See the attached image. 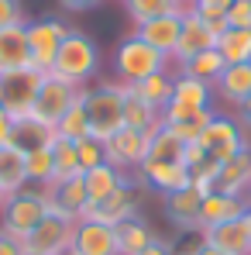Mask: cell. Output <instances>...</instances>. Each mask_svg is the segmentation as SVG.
<instances>
[{
	"mask_svg": "<svg viewBox=\"0 0 251 255\" xmlns=\"http://www.w3.org/2000/svg\"><path fill=\"white\" fill-rule=\"evenodd\" d=\"M100 69V48L96 42L83 35V31H69V38L59 45V55H55V66H52V76L66 80L73 86H86Z\"/></svg>",
	"mask_w": 251,
	"mask_h": 255,
	"instance_id": "cell-1",
	"label": "cell"
},
{
	"mask_svg": "<svg viewBox=\"0 0 251 255\" xmlns=\"http://www.w3.org/2000/svg\"><path fill=\"white\" fill-rule=\"evenodd\" d=\"M168 62H172L168 55H162L159 48H152V45L134 31L114 52V76H117V83H141L145 76L168 69Z\"/></svg>",
	"mask_w": 251,
	"mask_h": 255,
	"instance_id": "cell-2",
	"label": "cell"
},
{
	"mask_svg": "<svg viewBox=\"0 0 251 255\" xmlns=\"http://www.w3.org/2000/svg\"><path fill=\"white\" fill-rule=\"evenodd\" d=\"M86 114H89V134L107 141L114 131L124 128V93L121 83H100L86 90Z\"/></svg>",
	"mask_w": 251,
	"mask_h": 255,
	"instance_id": "cell-3",
	"label": "cell"
},
{
	"mask_svg": "<svg viewBox=\"0 0 251 255\" xmlns=\"http://www.w3.org/2000/svg\"><path fill=\"white\" fill-rule=\"evenodd\" d=\"M45 217H48V197H45V190H31L28 186V190L7 197V204L0 211V228L7 235H14V238L24 242Z\"/></svg>",
	"mask_w": 251,
	"mask_h": 255,
	"instance_id": "cell-4",
	"label": "cell"
},
{
	"mask_svg": "<svg viewBox=\"0 0 251 255\" xmlns=\"http://www.w3.org/2000/svg\"><path fill=\"white\" fill-rule=\"evenodd\" d=\"M196 145L207 152L213 162H227V159H234L238 152H245L251 141H248V131L238 125V118L234 114H213L210 118V125L203 128V134L196 138Z\"/></svg>",
	"mask_w": 251,
	"mask_h": 255,
	"instance_id": "cell-5",
	"label": "cell"
},
{
	"mask_svg": "<svg viewBox=\"0 0 251 255\" xmlns=\"http://www.w3.org/2000/svg\"><path fill=\"white\" fill-rule=\"evenodd\" d=\"M28 28V48H31V69L35 73H52L55 66V55H59V45L69 38V24L62 17H38Z\"/></svg>",
	"mask_w": 251,
	"mask_h": 255,
	"instance_id": "cell-6",
	"label": "cell"
},
{
	"mask_svg": "<svg viewBox=\"0 0 251 255\" xmlns=\"http://www.w3.org/2000/svg\"><path fill=\"white\" fill-rule=\"evenodd\" d=\"M152 134H155V131H134V128H121V131H114V134L103 141V148H107V162H110L114 169H121V172L138 169V166L148 159Z\"/></svg>",
	"mask_w": 251,
	"mask_h": 255,
	"instance_id": "cell-7",
	"label": "cell"
},
{
	"mask_svg": "<svg viewBox=\"0 0 251 255\" xmlns=\"http://www.w3.org/2000/svg\"><path fill=\"white\" fill-rule=\"evenodd\" d=\"M45 73L35 69H17V73H3L0 76V100H3V111L10 118H21V114H31L35 107V97L42 90Z\"/></svg>",
	"mask_w": 251,
	"mask_h": 255,
	"instance_id": "cell-8",
	"label": "cell"
},
{
	"mask_svg": "<svg viewBox=\"0 0 251 255\" xmlns=\"http://www.w3.org/2000/svg\"><path fill=\"white\" fill-rule=\"evenodd\" d=\"M73 235H76V221H66L59 214H48L42 224L24 238V252L28 255H69Z\"/></svg>",
	"mask_w": 251,
	"mask_h": 255,
	"instance_id": "cell-9",
	"label": "cell"
},
{
	"mask_svg": "<svg viewBox=\"0 0 251 255\" xmlns=\"http://www.w3.org/2000/svg\"><path fill=\"white\" fill-rule=\"evenodd\" d=\"M83 90L86 86H73V83H66V80H59V76H52V73H45L42 90H38V97H35L31 114H38V118L48 121V125H59V118L80 100Z\"/></svg>",
	"mask_w": 251,
	"mask_h": 255,
	"instance_id": "cell-10",
	"label": "cell"
},
{
	"mask_svg": "<svg viewBox=\"0 0 251 255\" xmlns=\"http://www.w3.org/2000/svg\"><path fill=\"white\" fill-rule=\"evenodd\" d=\"M138 207H141L138 186L127 179V183H121L110 197H103L100 204H89L83 221H100V224L117 228V224H124V221H131V217H138Z\"/></svg>",
	"mask_w": 251,
	"mask_h": 255,
	"instance_id": "cell-11",
	"label": "cell"
},
{
	"mask_svg": "<svg viewBox=\"0 0 251 255\" xmlns=\"http://www.w3.org/2000/svg\"><path fill=\"white\" fill-rule=\"evenodd\" d=\"M48 197V214H59L66 221H83L86 207H89V197H86V183L83 176L76 179H66V183H52L45 190Z\"/></svg>",
	"mask_w": 251,
	"mask_h": 255,
	"instance_id": "cell-12",
	"label": "cell"
},
{
	"mask_svg": "<svg viewBox=\"0 0 251 255\" xmlns=\"http://www.w3.org/2000/svg\"><path fill=\"white\" fill-rule=\"evenodd\" d=\"M207 48H217V35L200 21V14H196L193 7H186V10H182V35H179V45H175V52H172V62L182 66V62H189L193 55H200V52H207Z\"/></svg>",
	"mask_w": 251,
	"mask_h": 255,
	"instance_id": "cell-13",
	"label": "cell"
},
{
	"mask_svg": "<svg viewBox=\"0 0 251 255\" xmlns=\"http://www.w3.org/2000/svg\"><path fill=\"white\" fill-rule=\"evenodd\" d=\"M69 255H121L114 228L100 224V221H76V235H73Z\"/></svg>",
	"mask_w": 251,
	"mask_h": 255,
	"instance_id": "cell-14",
	"label": "cell"
},
{
	"mask_svg": "<svg viewBox=\"0 0 251 255\" xmlns=\"http://www.w3.org/2000/svg\"><path fill=\"white\" fill-rule=\"evenodd\" d=\"M138 176H141L145 186H152V190H159L166 197L189 186V169L182 162H155V159H145L138 166Z\"/></svg>",
	"mask_w": 251,
	"mask_h": 255,
	"instance_id": "cell-15",
	"label": "cell"
},
{
	"mask_svg": "<svg viewBox=\"0 0 251 255\" xmlns=\"http://www.w3.org/2000/svg\"><path fill=\"white\" fill-rule=\"evenodd\" d=\"M248 190H251V145L245 152H238L234 159H227L217 172V183H213V193H227V197L248 200Z\"/></svg>",
	"mask_w": 251,
	"mask_h": 255,
	"instance_id": "cell-16",
	"label": "cell"
},
{
	"mask_svg": "<svg viewBox=\"0 0 251 255\" xmlns=\"http://www.w3.org/2000/svg\"><path fill=\"white\" fill-rule=\"evenodd\" d=\"M59 141V131L55 125L42 121L38 114H21L14 118V145L21 152H35V148H52Z\"/></svg>",
	"mask_w": 251,
	"mask_h": 255,
	"instance_id": "cell-17",
	"label": "cell"
},
{
	"mask_svg": "<svg viewBox=\"0 0 251 255\" xmlns=\"http://www.w3.org/2000/svg\"><path fill=\"white\" fill-rule=\"evenodd\" d=\"M134 31L152 45V48H159L162 55L172 59V52H175V45H179V35H182V10L166 14V17H155V21H148V24H138Z\"/></svg>",
	"mask_w": 251,
	"mask_h": 255,
	"instance_id": "cell-18",
	"label": "cell"
},
{
	"mask_svg": "<svg viewBox=\"0 0 251 255\" xmlns=\"http://www.w3.org/2000/svg\"><path fill=\"white\" fill-rule=\"evenodd\" d=\"M17 69H31V48H28V28L24 24L0 31V76L17 73Z\"/></svg>",
	"mask_w": 251,
	"mask_h": 255,
	"instance_id": "cell-19",
	"label": "cell"
},
{
	"mask_svg": "<svg viewBox=\"0 0 251 255\" xmlns=\"http://www.w3.org/2000/svg\"><path fill=\"white\" fill-rule=\"evenodd\" d=\"M203 238H207L210 249H220L224 255H251V238H248V228H245L241 217L203 228Z\"/></svg>",
	"mask_w": 251,
	"mask_h": 255,
	"instance_id": "cell-20",
	"label": "cell"
},
{
	"mask_svg": "<svg viewBox=\"0 0 251 255\" xmlns=\"http://www.w3.org/2000/svg\"><path fill=\"white\" fill-rule=\"evenodd\" d=\"M200 204H203V193L196 186H186V190L166 197V217L175 224V231L200 228Z\"/></svg>",
	"mask_w": 251,
	"mask_h": 255,
	"instance_id": "cell-21",
	"label": "cell"
},
{
	"mask_svg": "<svg viewBox=\"0 0 251 255\" xmlns=\"http://www.w3.org/2000/svg\"><path fill=\"white\" fill-rule=\"evenodd\" d=\"M245 211H248V200H245V197L203 193V204H200V228H213V224H224V221H238Z\"/></svg>",
	"mask_w": 251,
	"mask_h": 255,
	"instance_id": "cell-22",
	"label": "cell"
},
{
	"mask_svg": "<svg viewBox=\"0 0 251 255\" xmlns=\"http://www.w3.org/2000/svg\"><path fill=\"white\" fill-rule=\"evenodd\" d=\"M213 93L220 100H227L234 111L251 97V62H238V66H227L224 76L213 83Z\"/></svg>",
	"mask_w": 251,
	"mask_h": 255,
	"instance_id": "cell-23",
	"label": "cell"
},
{
	"mask_svg": "<svg viewBox=\"0 0 251 255\" xmlns=\"http://www.w3.org/2000/svg\"><path fill=\"white\" fill-rule=\"evenodd\" d=\"M0 190L7 197L28 190V162H24V152L17 145H3L0 148Z\"/></svg>",
	"mask_w": 251,
	"mask_h": 255,
	"instance_id": "cell-24",
	"label": "cell"
},
{
	"mask_svg": "<svg viewBox=\"0 0 251 255\" xmlns=\"http://www.w3.org/2000/svg\"><path fill=\"white\" fill-rule=\"evenodd\" d=\"M148 107H155L159 114L166 111L168 104H172V93H175V73H168V69H162V73H152V76H145L141 83H127Z\"/></svg>",
	"mask_w": 251,
	"mask_h": 255,
	"instance_id": "cell-25",
	"label": "cell"
},
{
	"mask_svg": "<svg viewBox=\"0 0 251 255\" xmlns=\"http://www.w3.org/2000/svg\"><path fill=\"white\" fill-rule=\"evenodd\" d=\"M114 235H117V252L121 255H141L155 238H159V235L152 231V224L141 221V217H131L124 224H117Z\"/></svg>",
	"mask_w": 251,
	"mask_h": 255,
	"instance_id": "cell-26",
	"label": "cell"
},
{
	"mask_svg": "<svg viewBox=\"0 0 251 255\" xmlns=\"http://www.w3.org/2000/svg\"><path fill=\"white\" fill-rule=\"evenodd\" d=\"M121 93H124V128H134V131H155L162 125V114L155 107H148L127 83H121Z\"/></svg>",
	"mask_w": 251,
	"mask_h": 255,
	"instance_id": "cell-27",
	"label": "cell"
},
{
	"mask_svg": "<svg viewBox=\"0 0 251 255\" xmlns=\"http://www.w3.org/2000/svg\"><path fill=\"white\" fill-rule=\"evenodd\" d=\"M83 183H86V197H89V204H100V200L110 197L121 183H127V172L114 169L110 162H103V166H96V169L83 172Z\"/></svg>",
	"mask_w": 251,
	"mask_h": 255,
	"instance_id": "cell-28",
	"label": "cell"
},
{
	"mask_svg": "<svg viewBox=\"0 0 251 255\" xmlns=\"http://www.w3.org/2000/svg\"><path fill=\"white\" fill-rule=\"evenodd\" d=\"M213 97L217 93H213L210 83H200V80H193L186 73H175V93H172L175 104H186V107H196V111H210Z\"/></svg>",
	"mask_w": 251,
	"mask_h": 255,
	"instance_id": "cell-29",
	"label": "cell"
},
{
	"mask_svg": "<svg viewBox=\"0 0 251 255\" xmlns=\"http://www.w3.org/2000/svg\"><path fill=\"white\" fill-rule=\"evenodd\" d=\"M224 69H227V62H224V55L217 48H207V52H200V55H193L189 62L179 66V73H186V76H193L200 83H210V86L224 76Z\"/></svg>",
	"mask_w": 251,
	"mask_h": 255,
	"instance_id": "cell-30",
	"label": "cell"
},
{
	"mask_svg": "<svg viewBox=\"0 0 251 255\" xmlns=\"http://www.w3.org/2000/svg\"><path fill=\"white\" fill-rule=\"evenodd\" d=\"M217 52L224 55L227 66L251 62V28H227V31L217 38Z\"/></svg>",
	"mask_w": 251,
	"mask_h": 255,
	"instance_id": "cell-31",
	"label": "cell"
},
{
	"mask_svg": "<svg viewBox=\"0 0 251 255\" xmlns=\"http://www.w3.org/2000/svg\"><path fill=\"white\" fill-rule=\"evenodd\" d=\"M55 131H59V138H66V141H83V138H89V114H86V90L80 93V100L59 118V125H55Z\"/></svg>",
	"mask_w": 251,
	"mask_h": 255,
	"instance_id": "cell-32",
	"label": "cell"
},
{
	"mask_svg": "<svg viewBox=\"0 0 251 255\" xmlns=\"http://www.w3.org/2000/svg\"><path fill=\"white\" fill-rule=\"evenodd\" d=\"M127 17L134 24H148L155 17H166V14H175V10H186L179 0H124Z\"/></svg>",
	"mask_w": 251,
	"mask_h": 255,
	"instance_id": "cell-33",
	"label": "cell"
},
{
	"mask_svg": "<svg viewBox=\"0 0 251 255\" xmlns=\"http://www.w3.org/2000/svg\"><path fill=\"white\" fill-rule=\"evenodd\" d=\"M24 162H28V186L48 190V186L55 183V162H52V148H35V152H24Z\"/></svg>",
	"mask_w": 251,
	"mask_h": 255,
	"instance_id": "cell-34",
	"label": "cell"
},
{
	"mask_svg": "<svg viewBox=\"0 0 251 255\" xmlns=\"http://www.w3.org/2000/svg\"><path fill=\"white\" fill-rule=\"evenodd\" d=\"M52 162H55V183H66V179L83 176V169H80V155H76V141L59 138V141L52 145Z\"/></svg>",
	"mask_w": 251,
	"mask_h": 255,
	"instance_id": "cell-35",
	"label": "cell"
},
{
	"mask_svg": "<svg viewBox=\"0 0 251 255\" xmlns=\"http://www.w3.org/2000/svg\"><path fill=\"white\" fill-rule=\"evenodd\" d=\"M182 152H186V145H182L166 125L155 128V134H152V148H148V159H155V162H182Z\"/></svg>",
	"mask_w": 251,
	"mask_h": 255,
	"instance_id": "cell-36",
	"label": "cell"
},
{
	"mask_svg": "<svg viewBox=\"0 0 251 255\" xmlns=\"http://www.w3.org/2000/svg\"><path fill=\"white\" fill-rule=\"evenodd\" d=\"M203 249H207L203 228H182V231H175V238L168 242V252L172 255H200Z\"/></svg>",
	"mask_w": 251,
	"mask_h": 255,
	"instance_id": "cell-37",
	"label": "cell"
},
{
	"mask_svg": "<svg viewBox=\"0 0 251 255\" xmlns=\"http://www.w3.org/2000/svg\"><path fill=\"white\" fill-rule=\"evenodd\" d=\"M76 155H80V169L89 172L96 169V166H103L107 162V148H103V141L100 138H83V141H76Z\"/></svg>",
	"mask_w": 251,
	"mask_h": 255,
	"instance_id": "cell-38",
	"label": "cell"
},
{
	"mask_svg": "<svg viewBox=\"0 0 251 255\" xmlns=\"http://www.w3.org/2000/svg\"><path fill=\"white\" fill-rule=\"evenodd\" d=\"M17 24H28L24 21V3L21 0H0V31L17 28Z\"/></svg>",
	"mask_w": 251,
	"mask_h": 255,
	"instance_id": "cell-39",
	"label": "cell"
},
{
	"mask_svg": "<svg viewBox=\"0 0 251 255\" xmlns=\"http://www.w3.org/2000/svg\"><path fill=\"white\" fill-rule=\"evenodd\" d=\"M227 24H231V28H251V0H234V3H231Z\"/></svg>",
	"mask_w": 251,
	"mask_h": 255,
	"instance_id": "cell-40",
	"label": "cell"
},
{
	"mask_svg": "<svg viewBox=\"0 0 251 255\" xmlns=\"http://www.w3.org/2000/svg\"><path fill=\"white\" fill-rule=\"evenodd\" d=\"M193 10H196V7H193ZM196 14H200V21L207 24L210 31L217 35V38H220V35H224V31L231 28V24H227V14H224V10H196Z\"/></svg>",
	"mask_w": 251,
	"mask_h": 255,
	"instance_id": "cell-41",
	"label": "cell"
},
{
	"mask_svg": "<svg viewBox=\"0 0 251 255\" xmlns=\"http://www.w3.org/2000/svg\"><path fill=\"white\" fill-rule=\"evenodd\" d=\"M0 255H28V252H24V242L21 238H14V235H7L0 228Z\"/></svg>",
	"mask_w": 251,
	"mask_h": 255,
	"instance_id": "cell-42",
	"label": "cell"
},
{
	"mask_svg": "<svg viewBox=\"0 0 251 255\" xmlns=\"http://www.w3.org/2000/svg\"><path fill=\"white\" fill-rule=\"evenodd\" d=\"M3 145H14V118L7 111H0V148Z\"/></svg>",
	"mask_w": 251,
	"mask_h": 255,
	"instance_id": "cell-43",
	"label": "cell"
},
{
	"mask_svg": "<svg viewBox=\"0 0 251 255\" xmlns=\"http://www.w3.org/2000/svg\"><path fill=\"white\" fill-rule=\"evenodd\" d=\"M103 0H59V7L62 10H73V14H83V10H93V7H100Z\"/></svg>",
	"mask_w": 251,
	"mask_h": 255,
	"instance_id": "cell-44",
	"label": "cell"
},
{
	"mask_svg": "<svg viewBox=\"0 0 251 255\" xmlns=\"http://www.w3.org/2000/svg\"><path fill=\"white\" fill-rule=\"evenodd\" d=\"M231 3H234V0H196L193 7H196V10H224V14H227Z\"/></svg>",
	"mask_w": 251,
	"mask_h": 255,
	"instance_id": "cell-45",
	"label": "cell"
},
{
	"mask_svg": "<svg viewBox=\"0 0 251 255\" xmlns=\"http://www.w3.org/2000/svg\"><path fill=\"white\" fill-rule=\"evenodd\" d=\"M234 118H238V125L245 128V131H251V97L238 107V111H234Z\"/></svg>",
	"mask_w": 251,
	"mask_h": 255,
	"instance_id": "cell-46",
	"label": "cell"
},
{
	"mask_svg": "<svg viewBox=\"0 0 251 255\" xmlns=\"http://www.w3.org/2000/svg\"><path fill=\"white\" fill-rule=\"evenodd\" d=\"M141 255H172V252H168V242L155 238V242H152V245H148V249H145Z\"/></svg>",
	"mask_w": 251,
	"mask_h": 255,
	"instance_id": "cell-47",
	"label": "cell"
},
{
	"mask_svg": "<svg viewBox=\"0 0 251 255\" xmlns=\"http://www.w3.org/2000/svg\"><path fill=\"white\" fill-rule=\"evenodd\" d=\"M241 221H245V228H248V238H251V204H248V211L241 214Z\"/></svg>",
	"mask_w": 251,
	"mask_h": 255,
	"instance_id": "cell-48",
	"label": "cell"
},
{
	"mask_svg": "<svg viewBox=\"0 0 251 255\" xmlns=\"http://www.w3.org/2000/svg\"><path fill=\"white\" fill-rule=\"evenodd\" d=\"M200 255H224V252H220V249H210V245H207V249H203Z\"/></svg>",
	"mask_w": 251,
	"mask_h": 255,
	"instance_id": "cell-49",
	"label": "cell"
},
{
	"mask_svg": "<svg viewBox=\"0 0 251 255\" xmlns=\"http://www.w3.org/2000/svg\"><path fill=\"white\" fill-rule=\"evenodd\" d=\"M3 204H7V193H3V190H0V211H3Z\"/></svg>",
	"mask_w": 251,
	"mask_h": 255,
	"instance_id": "cell-50",
	"label": "cell"
},
{
	"mask_svg": "<svg viewBox=\"0 0 251 255\" xmlns=\"http://www.w3.org/2000/svg\"><path fill=\"white\" fill-rule=\"evenodd\" d=\"M179 3H182V7H193V3H196V0H179Z\"/></svg>",
	"mask_w": 251,
	"mask_h": 255,
	"instance_id": "cell-51",
	"label": "cell"
},
{
	"mask_svg": "<svg viewBox=\"0 0 251 255\" xmlns=\"http://www.w3.org/2000/svg\"><path fill=\"white\" fill-rule=\"evenodd\" d=\"M248 204H251V190H248Z\"/></svg>",
	"mask_w": 251,
	"mask_h": 255,
	"instance_id": "cell-52",
	"label": "cell"
},
{
	"mask_svg": "<svg viewBox=\"0 0 251 255\" xmlns=\"http://www.w3.org/2000/svg\"><path fill=\"white\" fill-rule=\"evenodd\" d=\"M0 111H3V100H0Z\"/></svg>",
	"mask_w": 251,
	"mask_h": 255,
	"instance_id": "cell-53",
	"label": "cell"
}]
</instances>
